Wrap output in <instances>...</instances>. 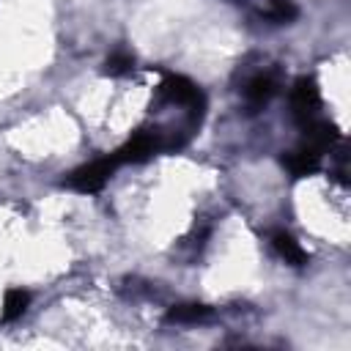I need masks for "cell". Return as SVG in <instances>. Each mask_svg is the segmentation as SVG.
Wrapping results in <instances>:
<instances>
[{
    "label": "cell",
    "mask_w": 351,
    "mask_h": 351,
    "mask_svg": "<svg viewBox=\"0 0 351 351\" xmlns=\"http://www.w3.org/2000/svg\"><path fill=\"white\" fill-rule=\"evenodd\" d=\"M118 165H121V162L115 159V154H110V156H99V159H93V162L77 167L74 173H69L66 186L74 189V192H80V195L101 192L104 184L110 181V176L118 170Z\"/></svg>",
    "instance_id": "cell-1"
},
{
    "label": "cell",
    "mask_w": 351,
    "mask_h": 351,
    "mask_svg": "<svg viewBox=\"0 0 351 351\" xmlns=\"http://www.w3.org/2000/svg\"><path fill=\"white\" fill-rule=\"evenodd\" d=\"M165 148V140H162V132L159 129H137L118 151H115V159L121 165H140L145 159H151L156 151Z\"/></svg>",
    "instance_id": "cell-2"
},
{
    "label": "cell",
    "mask_w": 351,
    "mask_h": 351,
    "mask_svg": "<svg viewBox=\"0 0 351 351\" xmlns=\"http://www.w3.org/2000/svg\"><path fill=\"white\" fill-rule=\"evenodd\" d=\"M291 110H293V121L299 126L310 123L318 118L321 110V88L313 77H299L291 88Z\"/></svg>",
    "instance_id": "cell-3"
},
{
    "label": "cell",
    "mask_w": 351,
    "mask_h": 351,
    "mask_svg": "<svg viewBox=\"0 0 351 351\" xmlns=\"http://www.w3.org/2000/svg\"><path fill=\"white\" fill-rule=\"evenodd\" d=\"M159 99H165L170 104H184L192 112L195 110L197 112L203 110V93H200V88L192 80L181 77V74H165V80L159 85Z\"/></svg>",
    "instance_id": "cell-4"
},
{
    "label": "cell",
    "mask_w": 351,
    "mask_h": 351,
    "mask_svg": "<svg viewBox=\"0 0 351 351\" xmlns=\"http://www.w3.org/2000/svg\"><path fill=\"white\" fill-rule=\"evenodd\" d=\"M282 165H285V170H288L293 178H304V176L318 173V167H321V154L313 151V148H307V145H299L296 151H288V154L282 156Z\"/></svg>",
    "instance_id": "cell-5"
},
{
    "label": "cell",
    "mask_w": 351,
    "mask_h": 351,
    "mask_svg": "<svg viewBox=\"0 0 351 351\" xmlns=\"http://www.w3.org/2000/svg\"><path fill=\"white\" fill-rule=\"evenodd\" d=\"M274 93H277V80H274V74H266V71L255 74L244 88V96L252 107H263Z\"/></svg>",
    "instance_id": "cell-6"
},
{
    "label": "cell",
    "mask_w": 351,
    "mask_h": 351,
    "mask_svg": "<svg viewBox=\"0 0 351 351\" xmlns=\"http://www.w3.org/2000/svg\"><path fill=\"white\" fill-rule=\"evenodd\" d=\"M271 247H274V252H277L285 263H291V266H304V263H307V252H304L302 244H299L291 233H285V230H277V233L271 236Z\"/></svg>",
    "instance_id": "cell-7"
},
{
    "label": "cell",
    "mask_w": 351,
    "mask_h": 351,
    "mask_svg": "<svg viewBox=\"0 0 351 351\" xmlns=\"http://www.w3.org/2000/svg\"><path fill=\"white\" fill-rule=\"evenodd\" d=\"M211 315V310L206 304H176L167 310L165 321L167 324H197V321H206Z\"/></svg>",
    "instance_id": "cell-8"
},
{
    "label": "cell",
    "mask_w": 351,
    "mask_h": 351,
    "mask_svg": "<svg viewBox=\"0 0 351 351\" xmlns=\"http://www.w3.org/2000/svg\"><path fill=\"white\" fill-rule=\"evenodd\" d=\"M27 304H30L27 291H22V288H8L5 296H3V321H16V318H22L25 310H27Z\"/></svg>",
    "instance_id": "cell-9"
},
{
    "label": "cell",
    "mask_w": 351,
    "mask_h": 351,
    "mask_svg": "<svg viewBox=\"0 0 351 351\" xmlns=\"http://www.w3.org/2000/svg\"><path fill=\"white\" fill-rule=\"evenodd\" d=\"M132 66H134V55L121 47V49H115V52L107 55V60H104V74H110V77H123V74L132 71Z\"/></svg>",
    "instance_id": "cell-10"
},
{
    "label": "cell",
    "mask_w": 351,
    "mask_h": 351,
    "mask_svg": "<svg viewBox=\"0 0 351 351\" xmlns=\"http://www.w3.org/2000/svg\"><path fill=\"white\" fill-rule=\"evenodd\" d=\"M299 14V8L291 3V0H271L266 8H263V19L274 22V25H282V22H293Z\"/></svg>",
    "instance_id": "cell-11"
}]
</instances>
